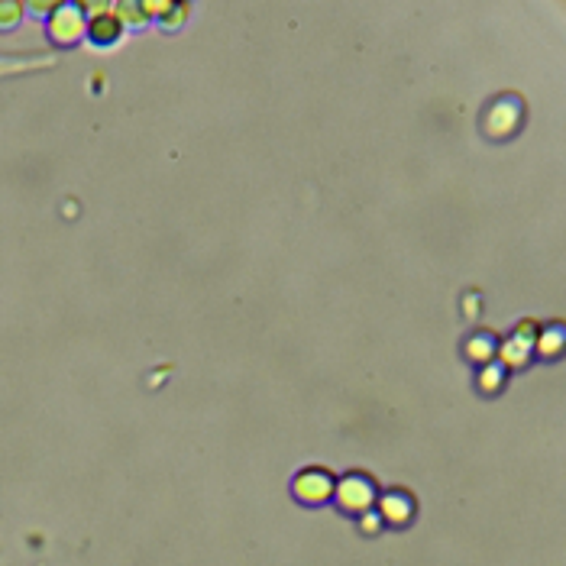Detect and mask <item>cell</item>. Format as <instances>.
<instances>
[{"instance_id":"cell-1","label":"cell","mask_w":566,"mask_h":566,"mask_svg":"<svg viewBox=\"0 0 566 566\" xmlns=\"http://www.w3.org/2000/svg\"><path fill=\"white\" fill-rule=\"evenodd\" d=\"M334 495H337V502H340L343 512L363 515V512H369V505L376 502V486H372L369 476L350 473V476L340 479V486L334 489Z\"/></svg>"},{"instance_id":"cell-2","label":"cell","mask_w":566,"mask_h":566,"mask_svg":"<svg viewBox=\"0 0 566 566\" xmlns=\"http://www.w3.org/2000/svg\"><path fill=\"white\" fill-rule=\"evenodd\" d=\"M88 33V17L81 13L78 4H59L52 10L49 17V36L52 43H62V46H72L78 43L81 36Z\"/></svg>"},{"instance_id":"cell-3","label":"cell","mask_w":566,"mask_h":566,"mask_svg":"<svg viewBox=\"0 0 566 566\" xmlns=\"http://www.w3.org/2000/svg\"><path fill=\"white\" fill-rule=\"evenodd\" d=\"M334 489H337V479L327 473L324 466H314L305 469V473L295 476V499L305 502V505H324L327 499H334Z\"/></svg>"},{"instance_id":"cell-4","label":"cell","mask_w":566,"mask_h":566,"mask_svg":"<svg viewBox=\"0 0 566 566\" xmlns=\"http://www.w3.org/2000/svg\"><path fill=\"white\" fill-rule=\"evenodd\" d=\"M88 36L94 39V43L110 46V43H117V39L123 36V26H120V20L114 17V13H104V17L88 20Z\"/></svg>"},{"instance_id":"cell-5","label":"cell","mask_w":566,"mask_h":566,"mask_svg":"<svg viewBox=\"0 0 566 566\" xmlns=\"http://www.w3.org/2000/svg\"><path fill=\"white\" fill-rule=\"evenodd\" d=\"M414 515V502L408 499L405 492H392L382 499V518L392 521V524H408Z\"/></svg>"},{"instance_id":"cell-6","label":"cell","mask_w":566,"mask_h":566,"mask_svg":"<svg viewBox=\"0 0 566 566\" xmlns=\"http://www.w3.org/2000/svg\"><path fill=\"white\" fill-rule=\"evenodd\" d=\"M110 13H114V17L120 20V26H143V23H149L143 7L140 4H130V0H123V4L110 7Z\"/></svg>"},{"instance_id":"cell-7","label":"cell","mask_w":566,"mask_h":566,"mask_svg":"<svg viewBox=\"0 0 566 566\" xmlns=\"http://www.w3.org/2000/svg\"><path fill=\"white\" fill-rule=\"evenodd\" d=\"M23 10L20 0H0V30H13L23 20Z\"/></svg>"},{"instance_id":"cell-8","label":"cell","mask_w":566,"mask_h":566,"mask_svg":"<svg viewBox=\"0 0 566 566\" xmlns=\"http://www.w3.org/2000/svg\"><path fill=\"white\" fill-rule=\"evenodd\" d=\"M466 353H469V360L489 363V360H495V343L489 337H476V340L466 343Z\"/></svg>"},{"instance_id":"cell-9","label":"cell","mask_w":566,"mask_h":566,"mask_svg":"<svg viewBox=\"0 0 566 566\" xmlns=\"http://www.w3.org/2000/svg\"><path fill=\"white\" fill-rule=\"evenodd\" d=\"M499 360H502L505 366H521V363H528V343H521V340L505 343L502 353H499Z\"/></svg>"},{"instance_id":"cell-10","label":"cell","mask_w":566,"mask_h":566,"mask_svg":"<svg viewBox=\"0 0 566 566\" xmlns=\"http://www.w3.org/2000/svg\"><path fill=\"white\" fill-rule=\"evenodd\" d=\"M560 343H563V330H560V327L544 330V334L537 337V350L547 353V356H557V353H560Z\"/></svg>"},{"instance_id":"cell-11","label":"cell","mask_w":566,"mask_h":566,"mask_svg":"<svg viewBox=\"0 0 566 566\" xmlns=\"http://www.w3.org/2000/svg\"><path fill=\"white\" fill-rule=\"evenodd\" d=\"M185 17H188V4H169V10L162 13L159 23H165V26H169V30H172V26H178Z\"/></svg>"},{"instance_id":"cell-12","label":"cell","mask_w":566,"mask_h":566,"mask_svg":"<svg viewBox=\"0 0 566 566\" xmlns=\"http://www.w3.org/2000/svg\"><path fill=\"white\" fill-rule=\"evenodd\" d=\"M479 382H482V389H486V392L499 389V385H502V369H486Z\"/></svg>"},{"instance_id":"cell-13","label":"cell","mask_w":566,"mask_h":566,"mask_svg":"<svg viewBox=\"0 0 566 566\" xmlns=\"http://www.w3.org/2000/svg\"><path fill=\"white\" fill-rule=\"evenodd\" d=\"M59 4H62V0H33L30 10H36V13H52Z\"/></svg>"}]
</instances>
